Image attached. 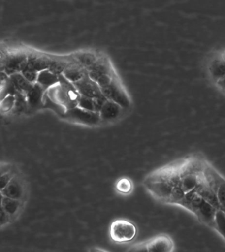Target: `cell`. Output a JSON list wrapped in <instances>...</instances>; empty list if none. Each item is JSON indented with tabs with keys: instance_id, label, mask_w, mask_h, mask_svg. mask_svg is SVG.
Here are the masks:
<instances>
[{
	"instance_id": "obj_1",
	"label": "cell",
	"mask_w": 225,
	"mask_h": 252,
	"mask_svg": "<svg viewBox=\"0 0 225 252\" xmlns=\"http://www.w3.org/2000/svg\"><path fill=\"white\" fill-rule=\"evenodd\" d=\"M204 65L209 83L225 95V47L211 51L205 58Z\"/></svg>"
},
{
	"instance_id": "obj_2",
	"label": "cell",
	"mask_w": 225,
	"mask_h": 252,
	"mask_svg": "<svg viewBox=\"0 0 225 252\" xmlns=\"http://www.w3.org/2000/svg\"><path fill=\"white\" fill-rule=\"evenodd\" d=\"M137 233L136 226L126 220H117L111 224L110 236L116 242H126L134 239Z\"/></svg>"
},
{
	"instance_id": "obj_3",
	"label": "cell",
	"mask_w": 225,
	"mask_h": 252,
	"mask_svg": "<svg viewBox=\"0 0 225 252\" xmlns=\"http://www.w3.org/2000/svg\"><path fill=\"white\" fill-rule=\"evenodd\" d=\"M64 117L68 120L87 125H96L100 122L99 113L96 111L85 110L79 107L67 109Z\"/></svg>"
},
{
	"instance_id": "obj_4",
	"label": "cell",
	"mask_w": 225,
	"mask_h": 252,
	"mask_svg": "<svg viewBox=\"0 0 225 252\" xmlns=\"http://www.w3.org/2000/svg\"><path fill=\"white\" fill-rule=\"evenodd\" d=\"M27 61L28 54L21 52L6 54L3 71L9 76L21 73L27 67Z\"/></svg>"
},
{
	"instance_id": "obj_5",
	"label": "cell",
	"mask_w": 225,
	"mask_h": 252,
	"mask_svg": "<svg viewBox=\"0 0 225 252\" xmlns=\"http://www.w3.org/2000/svg\"><path fill=\"white\" fill-rule=\"evenodd\" d=\"M73 85L80 95H85L93 99L103 95L100 88L96 82L91 79L88 73H86L79 81L74 83Z\"/></svg>"
},
{
	"instance_id": "obj_6",
	"label": "cell",
	"mask_w": 225,
	"mask_h": 252,
	"mask_svg": "<svg viewBox=\"0 0 225 252\" xmlns=\"http://www.w3.org/2000/svg\"><path fill=\"white\" fill-rule=\"evenodd\" d=\"M101 91L108 100L117 103L122 108H128L130 106L128 96L113 81L107 87L101 88Z\"/></svg>"
},
{
	"instance_id": "obj_7",
	"label": "cell",
	"mask_w": 225,
	"mask_h": 252,
	"mask_svg": "<svg viewBox=\"0 0 225 252\" xmlns=\"http://www.w3.org/2000/svg\"><path fill=\"white\" fill-rule=\"evenodd\" d=\"M147 189L156 198L168 203L169 200L173 186L163 181H147L145 183Z\"/></svg>"
},
{
	"instance_id": "obj_8",
	"label": "cell",
	"mask_w": 225,
	"mask_h": 252,
	"mask_svg": "<svg viewBox=\"0 0 225 252\" xmlns=\"http://www.w3.org/2000/svg\"><path fill=\"white\" fill-rule=\"evenodd\" d=\"M201 183L200 178L196 172L191 170L181 172L179 186L185 193L195 190Z\"/></svg>"
},
{
	"instance_id": "obj_9",
	"label": "cell",
	"mask_w": 225,
	"mask_h": 252,
	"mask_svg": "<svg viewBox=\"0 0 225 252\" xmlns=\"http://www.w3.org/2000/svg\"><path fill=\"white\" fill-rule=\"evenodd\" d=\"M0 192L3 196L20 200L23 198L24 190L20 179L15 175L6 187Z\"/></svg>"
},
{
	"instance_id": "obj_10",
	"label": "cell",
	"mask_w": 225,
	"mask_h": 252,
	"mask_svg": "<svg viewBox=\"0 0 225 252\" xmlns=\"http://www.w3.org/2000/svg\"><path fill=\"white\" fill-rule=\"evenodd\" d=\"M45 91L46 90L37 83L32 85L25 94L29 107L34 109L40 106Z\"/></svg>"
},
{
	"instance_id": "obj_11",
	"label": "cell",
	"mask_w": 225,
	"mask_h": 252,
	"mask_svg": "<svg viewBox=\"0 0 225 252\" xmlns=\"http://www.w3.org/2000/svg\"><path fill=\"white\" fill-rule=\"evenodd\" d=\"M173 247L171 240L165 236L154 238L147 245L148 252H170Z\"/></svg>"
},
{
	"instance_id": "obj_12",
	"label": "cell",
	"mask_w": 225,
	"mask_h": 252,
	"mask_svg": "<svg viewBox=\"0 0 225 252\" xmlns=\"http://www.w3.org/2000/svg\"><path fill=\"white\" fill-rule=\"evenodd\" d=\"M121 109L122 107L120 105L107 99L99 112L101 120L105 121L114 120L120 115Z\"/></svg>"
},
{
	"instance_id": "obj_13",
	"label": "cell",
	"mask_w": 225,
	"mask_h": 252,
	"mask_svg": "<svg viewBox=\"0 0 225 252\" xmlns=\"http://www.w3.org/2000/svg\"><path fill=\"white\" fill-rule=\"evenodd\" d=\"M51 59L36 54H29L27 67L40 73L44 70L48 69Z\"/></svg>"
},
{
	"instance_id": "obj_14",
	"label": "cell",
	"mask_w": 225,
	"mask_h": 252,
	"mask_svg": "<svg viewBox=\"0 0 225 252\" xmlns=\"http://www.w3.org/2000/svg\"><path fill=\"white\" fill-rule=\"evenodd\" d=\"M195 190L196 191V192L201 198L212 205L217 210L221 208L218 199H217L216 192L213 190L210 187H207V186L203 185L202 183H201L195 189Z\"/></svg>"
},
{
	"instance_id": "obj_15",
	"label": "cell",
	"mask_w": 225,
	"mask_h": 252,
	"mask_svg": "<svg viewBox=\"0 0 225 252\" xmlns=\"http://www.w3.org/2000/svg\"><path fill=\"white\" fill-rule=\"evenodd\" d=\"M85 74V70L80 64H68L67 67L63 73V75L68 81L74 83L81 80Z\"/></svg>"
},
{
	"instance_id": "obj_16",
	"label": "cell",
	"mask_w": 225,
	"mask_h": 252,
	"mask_svg": "<svg viewBox=\"0 0 225 252\" xmlns=\"http://www.w3.org/2000/svg\"><path fill=\"white\" fill-rule=\"evenodd\" d=\"M36 83L46 90L59 83L58 76L55 75L48 69L44 70L38 73Z\"/></svg>"
},
{
	"instance_id": "obj_17",
	"label": "cell",
	"mask_w": 225,
	"mask_h": 252,
	"mask_svg": "<svg viewBox=\"0 0 225 252\" xmlns=\"http://www.w3.org/2000/svg\"><path fill=\"white\" fill-rule=\"evenodd\" d=\"M9 80L16 89L17 92L26 94L34 84L30 83L25 79L21 73L13 74L9 76Z\"/></svg>"
},
{
	"instance_id": "obj_18",
	"label": "cell",
	"mask_w": 225,
	"mask_h": 252,
	"mask_svg": "<svg viewBox=\"0 0 225 252\" xmlns=\"http://www.w3.org/2000/svg\"><path fill=\"white\" fill-rule=\"evenodd\" d=\"M20 206V200L8 198V197H3L2 201H1V207L9 216L15 214Z\"/></svg>"
},
{
	"instance_id": "obj_19",
	"label": "cell",
	"mask_w": 225,
	"mask_h": 252,
	"mask_svg": "<svg viewBox=\"0 0 225 252\" xmlns=\"http://www.w3.org/2000/svg\"><path fill=\"white\" fill-rule=\"evenodd\" d=\"M214 228L225 241V213L221 209H218L215 214Z\"/></svg>"
},
{
	"instance_id": "obj_20",
	"label": "cell",
	"mask_w": 225,
	"mask_h": 252,
	"mask_svg": "<svg viewBox=\"0 0 225 252\" xmlns=\"http://www.w3.org/2000/svg\"><path fill=\"white\" fill-rule=\"evenodd\" d=\"M15 102L14 107L13 109V112L14 113H21L27 110L28 106L27 103L26 95L25 94L17 92L15 95Z\"/></svg>"
},
{
	"instance_id": "obj_21",
	"label": "cell",
	"mask_w": 225,
	"mask_h": 252,
	"mask_svg": "<svg viewBox=\"0 0 225 252\" xmlns=\"http://www.w3.org/2000/svg\"><path fill=\"white\" fill-rule=\"evenodd\" d=\"M97 60L98 59L97 56L91 53H83V54H79L77 56V61L79 64L82 67H85L87 69L93 66Z\"/></svg>"
},
{
	"instance_id": "obj_22",
	"label": "cell",
	"mask_w": 225,
	"mask_h": 252,
	"mask_svg": "<svg viewBox=\"0 0 225 252\" xmlns=\"http://www.w3.org/2000/svg\"><path fill=\"white\" fill-rule=\"evenodd\" d=\"M68 63L66 62H62V61H59L56 60H52L50 65H49L48 70L55 74L56 75H62L66 67H67Z\"/></svg>"
},
{
	"instance_id": "obj_23",
	"label": "cell",
	"mask_w": 225,
	"mask_h": 252,
	"mask_svg": "<svg viewBox=\"0 0 225 252\" xmlns=\"http://www.w3.org/2000/svg\"><path fill=\"white\" fill-rule=\"evenodd\" d=\"M186 193L184 192L183 189L179 185L173 187L172 190L171 197H170L169 202V204H181L185 198Z\"/></svg>"
},
{
	"instance_id": "obj_24",
	"label": "cell",
	"mask_w": 225,
	"mask_h": 252,
	"mask_svg": "<svg viewBox=\"0 0 225 252\" xmlns=\"http://www.w3.org/2000/svg\"><path fill=\"white\" fill-rule=\"evenodd\" d=\"M88 71H94L99 73V75H103L107 74H110V69L106 63L102 60H97L91 67L88 68Z\"/></svg>"
},
{
	"instance_id": "obj_25",
	"label": "cell",
	"mask_w": 225,
	"mask_h": 252,
	"mask_svg": "<svg viewBox=\"0 0 225 252\" xmlns=\"http://www.w3.org/2000/svg\"><path fill=\"white\" fill-rule=\"evenodd\" d=\"M15 97L13 95H9L0 101V111L3 113H8L12 111L14 107Z\"/></svg>"
},
{
	"instance_id": "obj_26",
	"label": "cell",
	"mask_w": 225,
	"mask_h": 252,
	"mask_svg": "<svg viewBox=\"0 0 225 252\" xmlns=\"http://www.w3.org/2000/svg\"><path fill=\"white\" fill-rule=\"evenodd\" d=\"M77 107L85 109V110L95 111L93 99L91 97L85 96V95H79V98H78Z\"/></svg>"
},
{
	"instance_id": "obj_27",
	"label": "cell",
	"mask_w": 225,
	"mask_h": 252,
	"mask_svg": "<svg viewBox=\"0 0 225 252\" xmlns=\"http://www.w3.org/2000/svg\"><path fill=\"white\" fill-rule=\"evenodd\" d=\"M117 189L119 192L128 193L132 189V184L129 179H121L117 184Z\"/></svg>"
},
{
	"instance_id": "obj_28",
	"label": "cell",
	"mask_w": 225,
	"mask_h": 252,
	"mask_svg": "<svg viewBox=\"0 0 225 252\" xmlns=\"http://www.w3.org/2000/svg\"><path fill=\"white\" fill-rule=\"evenodd\" d=\"M21 73L24 76L25 79L30 82V83L32 84L36 83L38 75V72L35 71L34 70L29 69V68L26 67L24 70H23Z\"/></svg>"
},
{
	"instance_id": "obj_29",
	"label": "cell",
	"mask_w": 225,
	"mask_h": 252,
	"mask_svg": "<svg viewBox=\"0 0 225 252\" xmlns=\"http://www.w3.org/2000/svg\"><path fill=\"white\" fill-rule=\"evenodd\" d=\"M217 199H218L220 209H225V184L221 185L216 191Z\"/></svg>"
},
{
	"instance_id": "obj_30",
	"label": "cell",
	"mask_w": 225,
	"mask_h": 252,
	"mask_svg": "<svg viewBox=\"0 0 225 252\" xmlns=\"http://www.w3.org/2000/svg\"><path fill=\"white\" fill-rule=\"evenodd\" d=\"M15 174L13 173L12 171L7 172L4 175L0 177V191L3 190V189L9 183L11 179L15 176Z\"/></svg>"
},
{
	"instance_id": "obj_31",
	"label": "cell",
	"mask_w": 225,
	"mask_h": 252,
	"mask_svg": "<svg viewBox=\"0 0 225 252\" xmlns=\"http://www.w3.org/2000/svg\"><path fill=\"white\" fill-rule=\"evenodd\" d=\"M113 82L112 77L110 74H107V75H103L99 78L96 83L99 86V88H104L107 87V86L110 85Z\"/></svg>"
},
{
	"instance_id": "obj_32",
	"label": "cell",
	"mask_w": 225,
	"mask_h": 252,
	"mask_svg": "<svg viewBox=\"0 0 225 252\" xmlns=\"http://www.w3.org/2000/svg\"><path fill=\"white\" fill-rule=\"evenodd\" d=\"M94 105H95V111L96 112L99 113L100 111L101 108L104 105V103L106 102L107 99L102 95V96L96 97V98H94Z\"/></svg>"
},
{
	"instance_id": "obj_33",
	"label": "cell",
	"mask_w": 225,
	"mask_h": 252,
	"mask_svg": "<svg viewBox=\"0 0 225 252\" xmlns=\"http://www.w3.org/2000/svg\"><path fill=\"white\" fill-rule=\"evenodd\" d=\"M9 217V215L5 212L2 207H1V208H0V226L6 223V222L8 221Z\"/></svg>"
},
{
	"instance_id": "obj_34",
	"label": "cell",
	"mask_w": 225,
	"mask_h": 252,
	"mask_svg": "<svg viewBox=\"0 0 225 252\" xmlns=\"http://www.w3.org/2000/svg\"><path fill=\"white\" fill-rule=\"evenodd\" d=\"M9 80V75H7L5 71H0V88L6 85Z\"/></svg>"
},
{
	"instance_id": "obj_35",
	"label": "cell",
	"mask_w": 225,
	"mask_h": 252,
	"mask_svg": "<svg viewBox=\"0 0 225 252\" xmlns=\"http://www.w3.org/2000/svg\"><path fill=\"white\" fill-rule=\"evenodd\" d=\"M5 56H6V54L0 50V71H3Z\"/></svg>"
},
{
	"instance_id": "obj_36",
	"label": "cell",
	"mask_w": 225,
	"mask_h": 252,
	"mask_svg": "<svg viewBox=\"0 0 225 252\" xmlns=\"http://www.w3.org/2000/svg\"><path fill=\"white\" fill-rule=\"evenodd\" d=\"M10 171H11L10 165H0V177Z\"/></svg>"
},
{
	"instance_id": "obj_37",
	"label": "cell",
	"mask_w": 225,
	"mask_h": 252,
	"mask_svg": "<svg viewBox=\"0 0 225 252\" xmlns=\"http://www.w3.org/2000/svg\"><path fill=\"white\" fill-rule=\"evenodd\" d=\"M3 197V194L0 192V208L1 207V201H2Z\"/></svg>"
},
{
	"instance_id": "obj_38",
	"label": "cell",
	"mask_w": 225,
	"mask_h": 252,
	"mask_svg": "<svg viewBox=\"0 0 225 252\" xmlns=\"http://www.w3.org/2000/svg\"><path fill=\"white\" fill-rule=\"evenodd\" d=\"M221 210H222V209H221ZM223 211H224V212L225 213V210H223Z\"/></svg>"
}]
</instances>
